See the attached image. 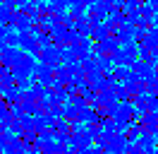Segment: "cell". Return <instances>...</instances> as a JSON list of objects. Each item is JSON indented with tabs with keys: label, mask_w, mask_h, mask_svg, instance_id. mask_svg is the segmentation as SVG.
I'll return each mask as SVG.
<instances>
[{
	"label": "cell",
	"mask_w": 158,
	"mask_h": 154,
	"mask_svg": "<svg viewBox=\"0 0 158 154\" xmlns=\"http://www.w3.org/2000/svg\"><path fill=\"white\" fill-rule=\"evenodd\" d=\"M39 63H46V65H50V67L58 70V67L62 65V46L53 43V46L43 48V51L39 53Z\"/></svg>",
	"instance_id": "1"
},
{
	"label": "cell",
	"mask_w": 158,
	"mask_h": 154,
	"mask_svg": "<svg viewBox=\"0 0 158 154\" xmlns=\"http://www.w3.org/2000/svg\"><path fill=\"white\" fill-rule=\"evenodd\" d=\"M122 48V41H120L115 34L113 36H108V38H103V41H96V46H94V56H113L115 51H120Z\"/></svg>",
	"instance_id": "2"
},
{
	"label": "cell",
	"mask_w": 158,
	"mask_h": 154,
	"mask_svg": "<svg viewBox=\"0 0 158 154\" xmlns=\"http://www.w3.org/2000/svg\"><path fill=\"white\" fill-rule=\"evenodd\" d=\"M24 56V51L22 48H15V46H7L2 53H0V63L5 67H15L17 63H19V58Z\"/></svg>",
	"instance_id": "3"
},
{
	"label": "cell",
	"mask_w": 158,
	"mask_h": 154,
	"mask_svg": "<svg viewBox=\"0 0 158 154\" xmlns=\"http://www.w3.org/2000/svg\"><path fill=\"white\" fill-rule=\"evenodd\" d=\"M22 43L19 48L24 51V53H31V56H39L41 53V46H39V38L36 36H31V31H22Z\"/></svg>",
	"instance_id": "4"
},
{
	"label": "cell",
	"mask_w": 158,
	"mask_h": 154,
	"mask_svg": "<svg viewBox=\"0 0 158 154\" xmlns=\"http://www.w3.org/2000/svg\"><path fill=\"white\" fill-rule=\"evenodd\" d=\"M132 70L137 72L144 82H148V79H153V77H158L156 72V65H151V63H146V60H137L134 65H132Z\"/></svg>",
	"instance_id": "5"
},
{
	"label": "cell",
	"mask_w": 158,
	"mask_h": 154,
	"mask_svg": "<svg viewBox=\"0 0 158 154\" xmlns=\"http://www.w3.org/2000/svg\"><path fill=\"white\" fill-rule=\"evenodd\" d=\"M137 144L141 147V152L144 154H158V140H156V135H151L144 130V135L137 140Z\"/></svg>",
	"instance_id": "6"
},
{
	"label": "cell",
	"mask_w": 158,
	"mask_h": 154,
	"mask_svg": "<svg viewBox=\"0 0 158 154\" xmlns=\"http://www.w3.org/2000/svg\"><path fill=\"white\" fill-rule=\"evenodd\" d=\"M12 27L17 29V31H31V27H34V19H31L29 12H22V10H17V12H15V22H12Z\"/></svg>",
	"instance_id": "7"
},
{
	"label": "cell",
	"mask_w": 158,
	"mask_h": 154,
	"mask_svg": "<svg viewBox=\"0 0 158 154\" xmlns=\"http://www.w3.org/2000/svg\"><path fill=\"white\" fill-rule=\"evenodd\" d=\"M122 84L127 87V92H129L132 96L144 94V92H146V82H144V79H141V77H139L137 72H132V77H129L127 82H122Z\"/></svg>",
	"instance_id": "8"
},
{
	"label": "cell",
	"mask_w": 158,
	"mask_h": 154,
	"mask_svg": "<svg viewBox=\"0 0 158 154\" xmlns=\"http://www.w3.org/2000/svg\"><path fill=\"white\" fill-rule=\"evenodd\" d=\"M36 118V133H53L55 130V118L53 116H48V113H41V116H34Z\"/></svg>",
	"instance_id": "9"
},
{
	"label": "cell",
	"mask_w": 158,
	"mask_h": 154,
	"mask_svg": "<svg viewBox=\"0 0 158 154\" xmlns=\"http://www.w3.org/2000/svg\"><path fill=\"white\" fill-rule=\"evenodd\" d=\"M96 104L101 108H113V106L120 104V99L115 96V89H103V92H98V101Z\"/></svg>",
	"instance_id": "10"
},
{
	"label": "cell",
	"mask_w": 158,
	"mask_h": 154,
	"mask_svg": "<svg viewBox=\"0 0 158 154\" xmlns=\"http://www.w3.org/2000/svg\"><path fill=\"white\" fill-rule=\"evenodd\" d=\"M79 120H84L86 125H101V116H98V106H86L81 116H79Z\"/></svg>",
	"instance_id": "11"
},
{
	"label": "cell",
	"mask_w": 158,
	"mask_h": 154,
	"mask_svg": "<svg viewBox=\"0 0 158 154\" xmlns=\"http://www.w3.org/2000/svg\"><path fill=\"white\" fill-rule=\"evenodd\" d=\"M2 99H5L7 104H19L22 99H24V92L19 89V84L5 87V92H2Z\"/></svg>",
	"instance_id": "12"
},
{
	"label": "cell",
	"mask_w": 158,
	"mask_h": 154,
	"mask_svg": "<svg viewBox=\"0 0 158 154\" xmlns=\"http://www.w3.org/2000/svg\"><path fill=\"white\" fill-rule=\"evenodd\" d=\"M81 70H84V75H86V77L101 72V70H98V58L94 56V53H91L89 58H84V60H81Z\"/></svg>",
	"instance_id": "13"
},
{
	"label": "cell",
	"mask_w": 158,
	"mask_h": 154,
	"mask_svg": "<svg viewBox=\"0 0 158 154\" xmlns=\"http://www.w3.org/2000/svg\"><path fill=\"white\" fill-rule=\"evenodd\" d=\"M15 12L17 10L10 7L7 2H0V24H12L15 22Z\"/></svg>",
	"instance_id": "14"
},
{
	"label": "cell",
	"mask_w": 158,
	"mask_h": 154,
	"mask_svg": "<svg viewBox=\"0 0 158 154\" xmlns=\"http://www.w3.org/2000/svg\"><path fill=\"white\" fill-rule=\"evenodd\" d=\"M141 128H144L146 133L156 135V130H158V113H146L144 120H141Z\"/></svg>",
	"instance_id": "15"
},
{
	"label": "cell",
	"mask_w": 158,
	"mask_h": 154,
	"mask_svg": "<svg viewBox=\"0 0 158 154\" xmlns=\"http://www.w3.org/2000/svg\"><path fill=\"white\" fill-rule=\"evenodd\" d=\"M0 84H2V87H12V84H17V79H15V72H12V67L0 65Z\"/></svg>",
	"instance_id": "16"
},
{
	"label": "cell",
	"mask_w": 158,
	"mask_h": 154,
	"mask_svg": "<svg viewBox=\"0 0 158 154\" xmlns=\"http://www.w3.org/2000/svg\"><path fill=\"white\" fill-rule=\"evenodd\" d=\"M98 58V70L101 72H108V75H113V70H115V60H113V56H96Z\"/></svg>",
	"instance_id": "17"
},
{
	"label": "cell",
	"mask_w": 158,
	"mask_h": 154,
	"mask_svg": "<svg viewBox=\"0 0 158 154\" xmlns=\"http://www.w3.org/2000/svg\"><path fill=\"white\" fill-rule=\"evenodd\" d=\"M132 72H134V70H132L129 65H118L115 70H113V77H115L118 82H127L129 77H132Z\"/></svg>",
	"instance_id": "18"
},
{
	"label": "cell",
	"mask_w": 158,
	"mask_h": 154,
	"mask_svg": "<svg viewBox=\"0 0 158 154\" xmlns=\"http://www.w3.org/2000/svg\"><path fill=\"white\" fill-rule=\"evenodd\" d=\"M101 128H103L106 135H118L120 133V123L113 120V118H103V120H101Z\"/></svg>",
	"instance_id": "19"
},
{
	"label": "cell",
	"mask_w": 158,
	"mask_h": 154,
	"mask_svg": "<svg viewBox=\"0 0 158 154\" xmlns=\"http://www.w3.org/2000/svg\"><path fill=\"white\" fill-rule=\"evenodd\" d=\"M79 116H81V108H79V106H74L72 101H67V104H65V118H67V120H72V123H77Z\"/></svg>",
	"instance_id": "20"
},
{
	"label": "cell",
	"mask_w": 158,
	"mask_h": 154,
	"mask_svg": "<svg viewBox=\"0 0 158 154\" xmlns=\"http://www.w3.org/2000/svg\"><path fill=\"white\" fill-rule=\"evenodd\" d=\"M141 43H144V46H148L151 51H158V29L151 27V29H148V34H146V38H144Z\"/></svg>",
	"instance_id": "21"
},
{
	"label": "cell",
	"mask_w": 158,
	"mask_h": 154,
	"mask_svg": "<svg viewBox=\"0 0 158 154\" xmlns=\"http://www.w3.org/2000/svg\"><path fill=\"white\" fill-rule=\"evenodd\" d=\"M81 34V36H91V31H94V27H91V22H89V17H81V19H77V27H74Z\"/></svg>",
	"instance_id": "22"
},
{
	"label": "cell",
	"mask_w": 158,
	"mask_h": 154,
	"mask_svg": "<svg viewBox=\"0 0 158 154\" xmlns=\"http://www.w3.org/2000/svg\"><path fill=\"white\" fill-rule=\"evenodd\" d=\"M139 15H141V17H144V22H146L148 27H151V19H153V15H156V10L151 7V5H141V10H139Z\"/></svg>",
	"instance_id": "23"
},
{
	"label": "cell",
	"mask_w": 158,
	"mask_h": 154,
	"mask_svg": "<svg viewBox=\"0 0 158 154\" xmlns=\"http://www.w3.org/2000/svg\"><path fill=\"white\" fill-rule=\"evenodd\" d=\"M81 38H84V36L79 34L77 29H69V34H67V46H77L79 41H81Z\"/></svg>",
	"instance_id": "24"
},
{
	"label": "cell",
	"mask_w": 158,
	"mask_h": 154,
	"mask_svg": "<svg viewBox=\"0 0 158 154\" xmlns=\"http://www.w3.org/2000/svg\"><path fill=\"white\" fill-rule=\"evenodd\" d=\"M77 154H103V149H101L98 144H91V147H79Z\"/></svg>",
	"instance_id": "25"
},
{
	"label": "cell",
	"mask_w": 158,
	"mask_h": 154,
	"mask_svg": "<svg viewBox=\"0 0 158 154\" xmlns=\"http://www.w3.org/2000/svg\"><path fill=\"white\" fill-rule=\"evenodd\" d=\"M146 92L158 96V77H153V79H148V82H146Z\"/></svg>",
	"instance_id": "26"
},
{
	"label": "cell",
	"mask_w": 158,
	"mask_h": 154,
	"mask_svg": "<svg viewBox=\"0 0 158 154\" xmlns=\"http://www.w3.org/2000/svg\"><path fill=\"white\" fill-rule=\"evenodd\" d=\"M10 113L15 116V118H22V116H24V108H22V104H10Z\"/></svg>",
	"instance_id": "27"
},
{
	"label": "cell",
	"mask_w": 158,
	"mask_h": 154,
	"mask_svg": "<svg viewBox=\"0 0 158 154\" xmlns=\"http://www.w3.org/2000/svg\"><path fill=\"white\" fill-rule=\"evenodd\" d=\"M7 111H10V104H7V101H5L2 96H0V116H5Z\"/></svg>",
	"instance_id": "28"
},
{
	"label": "cell",
	"mask_w": 158,
	"mask_h": 154,
	"mask_svg": "<svg viewBox=\"0 0 158 154\" xmlns=\"http://www.w3.org/2000/svg\"><path fill=\"white\" fill-rule=\"evenodd\" d=\"M10 147H12V144H7V142H2V140H0V154H12Z\"/></svg>",
	"instance_id": "29"
},
{
	"label": "cell",
	"mask_w": 158,
	"mask_h": 154,
	"mask_svg": "<svg viewBox=\"0 0 158 154\" xmlns=\"http://www.w3.org/2000/svg\"><path fill=\"white\" fill-rule=\"evenodd\" d=\"M110 2H113V7H125V2H127V0H110Z\"/></svg>",
	"instance_id": "30"
},
{
	"label": "cell",
	"mask_w": 158,
	"mask_h": 154,
	"mask_svg": "<svg viewBox=\"0 0 158 154\" xmlns=\"http://www.w3.org/2000/svg\"><path fill=\"white\" fill-rule=\"evenodd\" d=\"M94 2H96V0H84V5H86V7H91Z\"/></svg>",
	"instance_id": "31"
},
{
	"label": "cell",
	"mask_w": 158,
	"mask_h": 154,
	"mask_svg": "<svg viewBox=\"0 0 158 154\" xmlns=\"http://www.w3.org/2000/svg\"><path fill=\"white\" fill-rule=\"evenodd\" d=\"M2 133H5V128H2V125H0V135H2Z\"/></svg>",
	"instance_id": "32"
},
{
	"label": "cell",
	"mask_w": 158,
	"mask_h": 154,
	"mask_svg": "<svg viewBox=\"0 0 158 154\" xmlns=\"http://www.w3.org/2000/svg\"><path fill=\"white\" fill-rule=\"evenodd\" d=\"M156 72H158V65H156Z\"/></svg>",
	"instance_id": "33"
},
{
	"label": "cell",
	"mask_w": 158,
	"mask_h": 154,
	"mask_svg": "<svg viewBox=\"0 0 158 154\" xmlns=\"http://www.w3.org/2000/svg\"><path fill=\"white\" fill-rule=\"evenodd\" d=\"M156 113H158V111H156Z\"/></svg>",
	"instance_id": "34"
}]
</instances>
